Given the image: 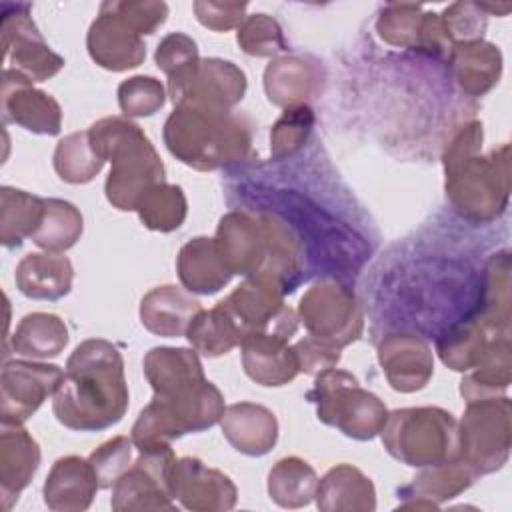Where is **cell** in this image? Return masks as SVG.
Here are the masks:
<instances>
[{
    "label": "cell",
    "mask_w": 512,
    "mask_h": 512,
    "mask_svg": "<svg viewBox=\"0 0 512 512\" xmlns=\"http://www.w3.org/2000/svg\"><path fill=\"white\" fill-rule=\"evenodd\" d=\"M128 400L122 354L104 338H88L70 354L52 410L70 430L98 432L124 418Z\"/></svg>",
    "instance_id": "cell-1"
},
{
    "label": "cell",
    "mask_w": 512,
    "mask_h": 512,
    "mask_svg": "<svg viewBox=\"0 0 512 512\" xmlns=\"http://www.w3.org/2000/svg\"><path fill=\"white\" fill-rule=\"evenodd\" d=\"M482 122L460 128L444 152L446 196L456 212L474 222H490L508 206V144L482 156Z\"/></svg>",
    "instance_id": "cell-2"
},
{
    "label": "cell",
    "mask_w": 512,
    "mask_h": 512,
    "mask_svg": "<svg viewBox=\"0 0 512 512\" xmlns=\"http://www.w3.org/2000/svg\"><path fill=\"white\" fill-rule=\"evenodd\" d=\"M168 150L196 170H216L244 162L252 132L232 110L178 104L164 124Z\"/></svg>",
    "instance_id": "cell-3"
},
{
    "label": "cell",
    "mask_w": 512,
    "mask_h": 512,
    "mask_svg": "<svg viewBox=\"0 0 512 512\" xmlns=\"http://www.w3.org/2000/svg\"><path fill=\"white\" fill-rule=\"evenodd\" d=\"M102 160H110L106 198L118 210H136L142 196L164 182V164L152 142L134 122L108 116L88 130Z\"/></svg>",
    "instance_id": "cell-4"
},
{
    "label": "cell",
    "mask_w": 512,
    "mask_h": 512,
    "mask_svg": "<svg viewBox=\"0 0 512 512\" xmlns=\"http://www.w3.org/2000/svg\"><path fill=\"white\" fill-rule=\"evenodd\" d=\"M388 454L408 466L428 468L458 458V422L442 408H402L388 414L382 430Z\"/></svg>",
    "instance_id": "cell-5"
},
{
    "label": "cell",
    "mask_w": 512,
    "mask_h": 512,
    "mask_svg": "<svg viewBox=\"0 0 512 512\" xmlns=\"http://www.w3.org/2000/svg\"><path fill=\"white\" fill-rule=\"evenodd\" d=\"M224 408L222 392L208 380L182 394L154 396L134 422L130 438L140 450L188 432H202L220 422Z\"/></svg>",
    "instance_id": "cell-6"
},
{
    "label": "cell",
    "mask_w": 512,
    "mask_h": 512,
    "mask_svg": "<svg viewBox=\"0 0 512 512\" xmlns=\"http://www.w3.org/2000/svg\"><path fill=\"white\" fill-rule=\"evenodd\" d=\"M306 398L316 404L318 420L354 440H372L388 418L384 402L338 368L318 372Z\"/></svg>",
    "instance_id": "cell-7"
},
{
    "label": "cell",
    "mask_w": 512,
    "mask_h": 512,
    "mask_svg": "<svg viewBox=\"0 0 512 512\" xmlns=\"http://www.w3.org/2000/svg\"><path fill=\"white\" fill-rule=\"evenodd\" d=\"M510 400H472L458 424V458L474 476L500 470L510 456Z\"/></svg>",
    "instance_id": "cell-8"
},
{
    "label": "cell",
    "mask_w": 512,
    "mask_h": 512,
    "mask_svg": "<svg viewBox=\"0 0 512 512\" xmlns=\"http://www.w3.org/2000/svg\"><path fill=\"white\" fill-rule=\"evenodd\" d=\"M300 320L310 336L336 348L360 338L364 320L354 292L336 278H320L300 298Z\"/></svg>",
    "instance_id": "cell-9"
},
{
    "label": "cell",
    "mask_w": 512,
    "mask_h": 512,
    "mask_svg": "<svg viewBox=\"0 0 512 512\" xmlns=\"http://www.w3.org/2000/svg\"><path fill=\"white\" fill-rule=\"evenodd\" d=\"M174 462L168 442L140 448L136 462L112 486V510H176L170 490Z\"/></svg>",
    "instance_id": "cell-10"
},
{
    "label": "cell",
    "mask_w": 512,
    "mask_h": 512,
    "mask_svg": "<svg viewBox=\"0 0 512 512\" xmlns=\"http://www.w3.org/2000/svg\"><path fill=\"white\" fill-rule=\"evenodd\" d=\"M14 14L2 6V44L4 58L14 70L30 80H48L64 66V58L50 50L30 18V4H12Z\"/></svg>",
    "instance_id": "cell-11"
},
{
    "label": "cell",
    "mask_w": 512,
    "mask_h": 512,
    "mask_svg": "<svg viewBox=\"0 0 512 512\" xmlns=\"http://www.w3.org/2000/svg\"><path fill=\"white\" fill-rule=\"evenodd\" d=\"M64 370L56 364L10 360L2 366V420L24 422L54 396Z\"/></svg>",
    "instance_id": "cell-12"
},
{
    "label": "cell",
    "mask_w": 512,
    "mask_h": 512,
    "mask_svg": "<svg viewBox=\"0 0 512 512\" xmlns=\"http://www.w3.org/2000/svg\"><path fill=\"white\" fill-rule=\"evenodd\" d=\"M170 490L172 498L180 500L184 508L198 512L230 510L238 498V490L230 476L190 456L172 464Z\"/></svg>",
    "instance_id": "cell-13"
},
{
    "label": "cell",
    "mask_w": 512,
    "mask_h": 512,
    "mask_svg": "<svg viewBox=\"0 0 512 512\" xmlns=\"http://www.w3.org/2000/svg\"><path fill=\"white\" fill-rule=\"evenodd\" d=\"M2 120L34 134L54 136L60 132L62 112L58 102L50 94L36 90L26 74L6 68L2 74Z\"/></svg>",
    "instance_id": "cell-14"
},
{
    "label": "cell",
    "mask_w": 512,
    "mask_h": 512,
    "mask_svg": "<svg viewBox=\"0 0 512 512\" xmlns=\"http://www.w3.org/2000/svg\"><path fill=\"white\" fill-rule=\"evenodd\" d=\"M86 46L92 60L112 72L136 68L146 56L140 34L114 12L110 2L100 6V14L90 24Z\"/></svg>",
    "instance_id": "cell-15"
},
{
    "label": "cell",
    "mask_w": 512,
    "mask_h": 512,
    "mask_svg": "<svg viewBox=\"0 0 512 512\" xmlns=\"http://www.w3.org/2000/svg\"><path fill=\"white\" fill-rule=\"evenodd\" d=\"M288 340L274 330L246 332L240 342L244 372L262 386H284L294 380L300 364Z\"/></svg>",
    "instance_id": "cell-16"
},
{
    "label": "cell",
    "mask_w": 512,
    "mask_h": 512,
    "mask_svg": "<svg viewBox=\"0 0 512 512\" xmlns=\"http://www.w3.org/2000/svg\"><path fill=\"white\" fill-rule=\"evenodd\" d=\"M378 362L398 392H416L428 384L434 372L432 350L414 334H390L378 346Z\"/></svg>",
    "instance_id": "cell-17"
},
{
    "label": "cell",
    "mask_w": 512,
    "mask_h": 512,
    "mask_svg": "<svg viewBox=\"0 0 512 512\" xmlns=\"http://www.w3.org/2000/svg\"><path fill=\"white\" fill-rule=\"evenodd\" d=\"M40 464V448L22 422L2 420L0 434V484L2 506L10 510L20 492L30 484Z\"/></svg>",
    "instance_id": "cell-18"
},
{
    "label": "cell",
    "mask_w": 512,
    "mask_h": 512,
    "mask_svg": "<svg viewBox=\"0 0 512 512\" xmlns=\"http://www.w3.org/2000/svg\"><path fill=\"white\" fill-rule=\"evenodd\" d=\"M220 426L232 448L246 456H264L278 440V422L274 412L254 402L226 406Z\"/></svg>",
    "instance_id": "cell-19"
},
{
    "label": "cell",
    "mask_w": 512,
    "mask_h": 512,
    "mask_svg": "<svg viewBox=\"0 0 512 512\" xmlns=\"http://www.w3.org/2000/svg\"><path fill=\"white\" fill-rule=\"evenodd\" d=\"M98 488L96 474L88 460L80 456H64L52 464L42 494L50 510L78 512L92 504Z\"/></svg>",
    "instance_id": "cell-20"
},
{
    "label": "cell",
    "mask_w": 512,
    "mask_h": 512,
    "mask_svg": "<svg viewBox=\"0 0 512 512\" xmlns=\"http://www.w3.org/2000/svg\"><path fill=\"white\" fill-rule=\"evenodd\" d=\"M144 376L154 396H174L206 382L196 350L156 346L146 352Z\"/></svg>",
    "instance_id": "cell-21"
},
{
    "label": "cell",
    "mask_w": 512,
    "mask_h": 512,
    "mask_svg": "<svg viewBox=\"0 0 512 512\" xmlns=\"http://www.w3.org/2000/svg\"><path fill=\"white\" fill-rule=\"evenodd\" d=\"M246 92V74L230 60H200L194 80L180 104L230 110ZM178 106V104H176Z\"/></svg>",
    "instance_id": "cell-22"
},
{
    "label": "cell",
    "mask_w": 512,
    "mask_h": 512,
    "mask_svg": "<svg viewBox=\"0 0 512 512\" xmlns=\"http://www.w3.org/2000/svg\"><path fill=\"white\" fill-rule=\"evenodd\" d=\"M202 310V304L176 286H158L140 302V322L146 330L158 336H186L192 318Z\"/></svg>",
    "instance_id": "cell-23"
},
{
    "label": "cell",
    "mask_w": 512,
    "mask_h": 512,
    "mask_svg": "<svg viewBox=\"0 0 512 512\" xmlns=\"http://www.w3.org/2000/svg\"><path fill=\"white\" fill-rule=\"evenodd\" d=\"M316 506L324 512H372L376 492L372 480L350 464L330 468L316 488Z\"/></svg>",
    "instance_id": "cell-24"
},
{
    "label": "cell",
    "mask_w": 512,
    "mask_h": 512,
    "mask_svg": "<svg viewBox=\"0 0 512 512\" xmlns=\"http://www.w3.org/2000/svg\"><path fill=\"white\" fill-rule=\"evenodd\" d=\"M74 270L58 252L26 254L16 266V288L34 300H58L72 288Z\"/></svg>",
    "instance_id": "cell-25"
},
{
    "label": "cell",
    "mask_w": 512,
    "mask_h": 512,
    "mask_svg": "<svg viewBox=\"0 0 512 512\" xmlns=\"http://www.w3.org/2000/svg\"><path fill=\"white\" fill-rule=\"evenodd\" d=\"M474 478L476 476L464 462L452 460L428 466L424 472L414 476L408 486H402L398 496L406 500L402 508H438L440 502L464 492Z\"/></svg>",
    "instance_id": "cell-26"
},
{
    "label": "cell",
    "mask_w": 512,
    "mask_h": 512,
    "mask_svg": "<svg viewBox=\"0 0 512 512\" xmlns=\"http://www.w3.org/2000/svg\"><path fill=\"white\" fill-rule=\"evenodd\" d=\"M176 268L186 290L198 294H214L232 278V272L218 252L216 240L206 236L192 238L180 248Z\"/></svg>",
    "instance_id": "cell-27"
},
{
    "label": "cell",
    "mask_w": 512,
    "mask_h": 512,
    "mask_svg": "<svg viewBox=\"0 0 512 512\" xmlns=\"http://www.w3.org/2000/svg\"><path fill=\"white\" fill-rule=\"evenodd\" d=\"M450 64L460 90L482 96L500 78L502 54L498 46L484 40L458 42L450 46Z\"/></svg>",
    "instance_id": "cell-28"
},
{
    "label": "cell",
    "mask_w": 512,
    "mask_h": 512,
    "mask_svg": "<svg viewBox=\"0 0 512 512\" xmlns=\"http://www.w3.org/2000/svg\"><path fill=\"white\" fill-rule=\"evenodd\" d=\"M318 84L316 66L296 56H282L264 70V90L272 104L282 108L302 106Z\"/></svg>",
    "instance_id": "cell-29"
},
{
    "label": "cell",
    "mask_w": 512,
    "mask_h": 512,
    "mask_svg": "<svg viewBox=\"0 0 512 512\" xmlns=\"http://www.w3.org/2000/svg\"><path fill=\"white\" fill-rule=\"evenodd\" d=\"M498 334L500 332H492L490 328H486L482 320L474 314L438 336L436 350L448 368L456 372H466L480 362L490 342Z\"/></svg>",
    "instance_id": "cell-30"
},
{
    "label": "cell",
    "mask_w": 512,
    "mask_h": 512,
    "mask_svg": "<svg viewBox=\"0 0 512 512\" xmlns=\"http://www.w3.org/2000/svg\"><path fill=\"white\" fill-rule=\"evenodd\" d=\"M510 334H498L480 362L460 382V394L466 402L492 398L510 386Z\"/></svg>",
    "instance_id": "cell-31"
},
{
    "label": "cell",
    "mask_w": 512,
    "mask_h": 512,
    "mask_svg": "<svg viewBox=\"0 0 512 512\" xmlns=\"http://www.w3.org/2000/svg\"><path fill=\"white\" fill-rule=\"evenodd\" d=\"M66 344L68 328L64 320L48 312L26 314L12 336V350L32 360L54 358L66 348Z\"/></svg>",
    "instance_id": "cell-32"
},
{
    "label": "cell",
    "mask_w": 512,
    "mask_h": 512,
    "mask_svg": "<svg viewBox=\"0 0 512 512\" xmlns=\"http://www.w3.org/2000/svg\"><path fill=\"white\" fill-rule=\"evenodd\" d=\"M154 60L156 66L168 76V92L174 106L180 104L200 64L196 42L182 32L168 34L158 44Z\"/></svg>",
    "instance_id": "cell-33"
},
{
    "label": "cell",
    "mask_w": 512,
    "mask_h": 512,
    "mask_svg": "<svg viewBox=\"0 0 512 512\" xmlns=\"http://www.w3.org/2000/svg\"><path fill=\"white\" fill-rule=\"evenodd\" d=\"M186 338L196 352L214 358L238 346L244 338V332L238 322L220 304H216L210 310H200L192 318L186 330Z\"/></svg>",
    "instance_id": "cell-34"
},
{
    "label": "cell",
    "mask_w": 512,
    "mask_h": 512,
    "mask_svg": "<svg viewBox=\"0 0 512 512\" xmlns=\"http://www.w3.org/2000/svg\"><path fill=\"white\" fill-rule=\"evenodd\" d=\"M0 238L6 248H16L32 238L44 216V198L4 186L0 190Z\"/></svg>",
    "instance_id": "cell-35"
},
{
    "label": "cell",
    "mask_w": 512,
    "mask_h": 512,
    "mask_svg": "<svg viewBox=\"0 0 512 512\" xmlns=\"http://www.w3.org/2000/svg\"><path fill=\"white\" fill-rule=\"evenodd\" d=\"M482 304L478 318L492 332L506 334L510 326V258L508 252L494 254L484 268Z\"/></svg>",
    "instance_id": "cell-36"
},
{
    "label": "cell",
    "mask_w": 512,
    "mask_h": 512,
    "mask_svg": "<svg viewBox=\"0 0 512 512\" xmlns=\"http://www.w3.org/2000/svg\"><path fill=\"white\" fill-rule=\"evenodd\" d=\"M318 488L314 468L296 456L282 458L268 474V494L282 508H302L312 502Z\"/></svg>",
    "instance_id": "cell-37"
},
{
    "label": "cell",
    "mask_w": 512,
    "mask_h": 512,
    "mask_svg": "<svg viewBox=\"0 0 512 512\" xmlns=\"http://www.w3.org/2000/svg\"><path fill=\"white\" fill-rule=\"evenodd\" d=\"M82 234L80 210L60 198H44V216L32 242L46 252H62L72 248Z\"/></svg>",
    "instance_id": "cell-38"
},
{
    "label": "cell",
    "mask_w": 512,
    "mask_h": 512,
    "mask_svg": "<svg viewBox=\"0 0 512 512\" xmlns=\"http://www.w3.org/2000/svg\"><path fill=\"white\" fill-rule=\"evenodd\" d=\"M104 166L102 156L96 152L88 130L74 132L62 138L54 152V168L58 176L72 184L90 182Z\"/></svg>",
    "instance_id": "cell-39"
},
{
    "label": "cell",
    "mask_w": 512,
    "mask_h": 512,
    "mask_svg": "<svg viewBox=\"0 0 512 512\" xmlns=\"http://www.w3.org/2000/svg\"><path fill=\"white\" fill-rule=\"evenodd\" d=\"M146 228L158 232H172L180 228L186 218V198L176 184H154L140 200L136 208Z\"/></svg>",
    "instance_id": "cell-40"
},
{
    "label": "cell",
    "mask_w": 512,
    "mask_h": 512,
    "mask_svg": "<svg viewBox=\"0 0 512 512\" xmlns=\"http://www.w3.org/2000/svg\"><path fill=\"white\" fill-rule=\"evenodd\" d=\"M314 126V114L310 106L286 108L282 118L272 126L270 132V150L272 160L280 162L294 156L308 140Z\"/></svg>",
    "instance_id": "cell-41"
},
{
    "label": "cell",
    "mask_w": 512,
    "mask_h": 512,
    "mask_svg": "<svg viewBox=\"0 0 512 512\" xmlns=\"http://www.w3.org/2000/svg\"><path fill=\"white\" fill-rule=\"evenodd\" d=\"M420 6L414 4H388L376 22L378 34L392 46L414 48L422 38Z\"/></svg>",
    "instance_id": "cell-42"
},
{
    "label": "cell",
    "mask_w": 512,
    "mask_h": 512,
    "mask_svg": "<svg viewBox=\"0 0 512 512\" xmlns=\"http://www.w3.org/2000/svg\"><path fill=\"white\" fill-rule=\"evenodd\" d=\"M240 48L250 56H274L286 50V40L278 22L268 14L246 16L236 36Z\"/></svg>",
    "instance_id": "cell-43"
},
{
    "label": "cell",
    "mask_w": 512,
    "mask_h": 512,
    "mask_svg": "<svg viewBox=\"0 0 512 512\" xmlns=\"http://www.w3.org/2000/svg\"><path fill=\"white\" fill-rule=\"evenodd\" d=\"M118 104L126 116H152L164 104V86L152 76H132L118 86Z\"/></svg>",
    "instance_id": "cell-44"
},
{
    "label": "cell",
    "mask_w": 512,
    "mask_h": 512,
    "mask_svg": "<svg viewBox=\"0 0 512 512\" xmlns=\"http://www.w3.org/2000/svg\"><path fill=\"white\" fill-rule=\"evenodd\" d=\"M132 446V438L114 436L88 456L100 488H112L116 480L130 468Z\"/></svg>",
    "instance_id": "cell-45"
},
{
    "label": "cell",
    "mask_w": 512,
    "mask_h": 512,
    "mask_svg": "<svg viewBox=\"0 0 512 512\" xmlns=\"http://www.w3.org/2000/svg\"><path fill=\"white\" fill-rule=\"evenodd\" d=\"M444 32L450 44L482 40L486 28V14H482V4H452L440 16Z\"/></svg>",
    "instance_id": "cell-46"
},
{
    "label": "cell",
    "mask_w": 512,
    "mask_h": 512,
    "mask_svg": "<svg viewBox=\"0 0 512 512\" xmlns=\"http://www.w3.org/2000/svg\"><path fill=\"white\" fill-rule=\"evenodd\" d=\"M114 12L140 36L152 34L164 24L168 6L164 2H110Z\"/></svg>",
    "instance_id": "cell-47"
},
{
    "label": "cell",
    "mask_w": 512,
    "mask_h": 512,
    "mask_svg": "<svg viewBox=\"0 0 512 512\" xmlns=\"http://www.w3.org/2000/svg\"><path fill=\"white\" fill-rule=\"evenodd\" d=\"M296 356H298V364H300V372L306 374H318L326 368H332L338 364L340 360V348L314 338V336H304L302 340H298L294 344Z\"/></svg>",
    "instance_id": "cell-48"
},
{
    "label": "cell",
    "mask_w": 512,
    "mask_h": 512,
    "mask_svg": "<svg viewBox=\"0 0 512 512\" xmlns=\"http://www.w3.org/2000/svg\"><path fill=\"white\" fill-rule=\"evenodd\" d=\"M194 12L200 24L212 30H228L246 20V4L232 2H194Z\"/></svg>",
    "instance_id": "cell-49"
}]
</instances>
